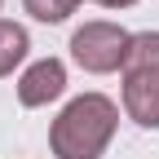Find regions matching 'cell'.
I'll return each instance as SVG.
<instances>
[{
    "label": "cell",
    "mask_w": 159,
    "mask_h": 159,
    "mask_svg": "<svg viewBox=\"0 0 159 159\" xmlns=\"http://www.w3.org/2000/svg\"><path fill=\"white\" fill-rule=\"evenodd\" d=\"M124 111L142 128H159V31H142L124 62Z\"/></svg>",
    "instance_id": "7a4b0ae2"
},
{
    "label": "cell",
    "mask_w": 159,
    "mask_h": 159,
    "mask_svg": "<svg viewBox=\"0 0 159 159\" xmlns=\"http://www.w3.org/2000/svg\"><path fill=\"white\" fill-rule=\"evenodd\" d=\"M22 5H27L31 18H40V22H62L66 13H75L80 0H22Z\"/></svg>",
    "instance_id": "8992f818"
},
{
    "label": "cell",
    "mask_w": 159,
    "mask_h": 159,
    "mask_svg": "<svg viewBox=\"0 0 159 159\" xmlns=\"http://www.w3.org/2000/svg\"><path fill=\"white\" fill-rule=\"evenodd\" d=\"M115 124H119V111H115L111 97H102V93L75 97V102L53 119V133H49L53 155L57 159H97L111 146Z\"/></svg>",
    "instance_id": "6da1fadb"
},
{
    "label": "cell",
    "mask_w": 159,
    "mask_h": 159,
    "mask_svg": "<svg viewBox=\"0 0 159 159\" xmlns=\"http://www.w3.org/2000/svg\"><path fill=\"white\" fill-rule=\"evenodd\" d=\"M128 44H133V35L124 27H115V22H84L71 35V57L84 71L106 75V71H119L128 62Z\"/></svg>",
    "instance_id": "3957f363"
},
{
    "label": "cell",
    "mask_w": 159,
    "mask_h": 159,
    "mask_svg": "<svg viewBox=\"0 0 159 159\" xmlns=\"http://www.w3.org/2000/svg\"><path fill=\"white\" fill-rule=\"evenodd\" d=\"M62 89H66L62 62H57V57H44V62H35L22 80H18V102L22 106H44L53 97H62Z\"/></svg>",
    "instance_id": "277c9868"
},
{
    "label": "cell",
    "mask_w": 159,
    "mask_h": 159,
    "mask_svg": "<svg viewBox=\"0 0 159 159\" xmlns=\"http://www.w3.org/2000/svg\"><path fill=\"white\" fill-rule=\"evenodd\" d=\"M106 9H124V5H133V0H102Z\"/></svg>",
    "instance_id": "52a82bcc"
},
{
    "label": "cell",
    "mask_w": 159,
    "mask_h": 159,
    "mask_svg": "<svg viewBox=\"0 0 159 159\" xmlns=\"http://www.w3.org/2000/svg\"><path fill=\"white\" fill-rule=\"evenodd\" d=\"M22 57H27V31L18 22H5L0 18V75H9Z\"/></svg>",
    "instance_id": "5b68a950"
}]
</instances>
